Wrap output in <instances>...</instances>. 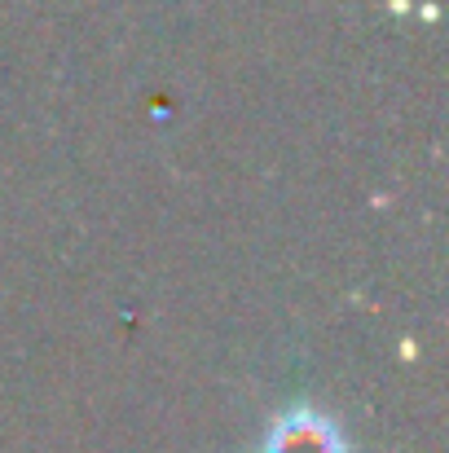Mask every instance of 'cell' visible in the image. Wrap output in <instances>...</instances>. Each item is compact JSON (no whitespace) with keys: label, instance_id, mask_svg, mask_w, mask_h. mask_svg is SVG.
<instances>
[{"label":"cell","instance_id":"6da1fadb","mask_svg":"<svg viewBox=\"0 0 449 453\" xmlns=\"http://www.w3.org/2000/svg\"><path fill=\"white\" fill-rule=\"evenodd\" d=\"M269 453H339V436L317 414H291L278 423Z\"/></svg>","mask_w":449,"mask_h":453}]
</instances>
